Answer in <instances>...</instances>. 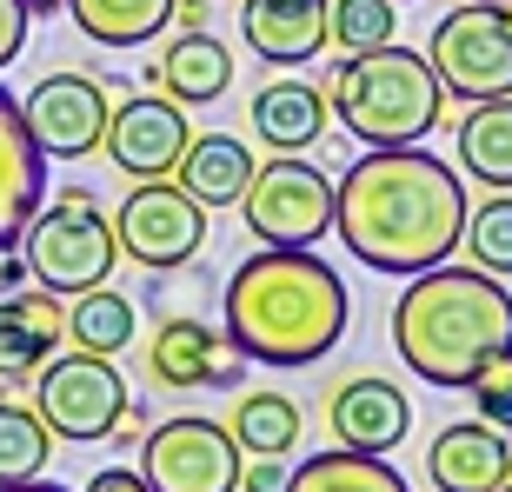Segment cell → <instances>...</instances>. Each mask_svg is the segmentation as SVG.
<instances>
[{
  "label": "cell",
  "instance_id": "obj_30",
  "mask_svg": "<svg viewBox=\"0 0 512 492\" xmlns=\"http://www.w3.org/2000/svg\"><path fill=\"white\" fill-rule=\"evenodd\" d=\"M466 393H473V406H479V419H486V426L512 433V346H499L493 360L466 379Z\"/></svg>",
  "mask_w": 512,
  "mask_h": 492
},
{
  "label": "cell",
  "instance_id": "obj_1",
  "mask_svg": "<svg viewBox=\"0 0 512 492\" xmlns=\"http://www.w3.org/2000/svg\"><path fill=\"white\" fill-rule=\"evenodd\" d=\"M333 233L360 266L413 280L453 260L466 233V180L426 147H373L333 187Z\"/></svg>",
  "mask_w": 512,
  "mask_h": 492
},
{
  "label": "cell",
  "instance_id": "obj_22",
  "mask_svg": "<svg viewBox=\"0 0 512 492\" xmlns=\"http://www.w3.org/2000/svg\"><path fill=\"white\" fill-rule=\"evenodd\" d=\"M459 167H466V180H486L493 193H512V100H479L466 114Z\"/></svg>",
  "mask_w": 512,
  "mask_h": 492
},
{
  "label": "cell",
  "instance_id": "obj_11",
  "mask_svg": "<svg viewBox=\"0 0 512 492\" xmlns=\"http://www.w3.org/2000/svg\"><path fill=\"white\" fill-rule=\"evenodd\" d=\"M107 114H114V100L87 74H47L20 100V120H27V133L47 160H87L107 133Z\"/></svg>",
  "mask_w": 512,
  "mask_h": 492
},
{
  "label": "cell",
  "instance_id": "obj_18",
  "mask_svg": "<svg viewBox=\"0 0 512 492\" xmlns=\"http://www.w3.org/2000/svg\"><path fill=\"white\" fill-rule=\"evenodd\" d=\"M67 313L54 293H7L0 300V379H27L54 360Z\"/></svg>",
  "mask_w": 512,
  "mask_h": 492
},
{
  "label": "cell",
  "instance_id": "obj_7",
  "mask_svg": "<svg viewBox=\"0 0 512 492\" xmlns=\"http://www.w3.org/2000/svg\"><path fill=\"white\" fill-rule=\"evenodd\" d=\"M233 207L247 213V233L260 246H320L333 233V180L300 153H273L266 167H253Z\"/></svg>",
  "mask_w": 512,
  "mask_h": 492
},
{
  "label": "cell",
  "instance_id": "obj_29",
  "mask_svg": "<svg viewBox=\"0 0 512 492\" xmlns=\"http://www.w3.org/2000/svg\"><path fill=\"white\" fill-rule=\"evenodd\" d=\"M466 253L479 273H512V193H493L479 213H466Z\"/></svg>",
  "mask_w": 512,
  "mask_h": 492
},
{
  "label": "cell",
  "instance_id": "obj_13",
  "mask_svg": "<svg viewBox=\"0 0 512 492\" xmlns=\"http://www.w3.org/2000/svg\"><path fill=\"white\" fill-rule=\"evenodd\" d=\"M147 373L160 386H173V393H200V386H240L247 360L207 320H167L147 346Z\"/></svg>",
  "mask_w": 512,
  "mask_h": 492
},
{
  "label": "cell",
  "instance_id": "obj_9",
  "mask_svg": "<svg viewBox=\"0 0 512 492\" xmlns=\"http://www.w3.org/2000/svg\"><path fill=\"white\" fill-rule=\"evenodd\" d=\"M147 459V492H233L240 486V446L220 419H200V413H180V419H160L140 446Z\"/></svg>",
  "mask_w": 512,
  "mask_h": 492
},
{
  "label": "cell",
  "instance_id": "obj_26",
  "mask_svg": "<svg viewBox=\"0 0 512 492\" xmlns=\"http://www.w3.org/2000/svg\"><path fill=\"white\" fill-rule=\"evenodd\" d=\"M133 300L127 293H107V286H94V293H74V313H67V340L80 346V353H100V360H114L120 346H133Z\"/></svg>",
  "mask_w": 512,
  "mask_h": 492
},
{
  "label": "cell",
  "instance_id": "obj_37",
  "mask_svg": "<svg viewBox=\"0 0 512 492\" xmlns=\"http://www.w3.org/2000/svg\"><path fill=\"white\" fill-rule=\"evenodd\" d=\"M499 492H512V479H506V486H499Z\"/></svg>",
  "mask_w": 512,
  "mask_h": 492
},
{
  "label": "cell",
  "instance_id": "obj_2",
  "mask_svg": "<svg viewBox=\"0 0 512 492\" xmlns=\"http://www.w3.org/2000/svg\"><path fill=\"white\" fill-rule=\"evenodd\" d=\"M353 293L313 246H266L247 253L227 280V340L240 360L313 366L346 340Z\"/></svg>",
  "mask_w": 512,
  "mask_h": 492
},
{
  "label": "cell",
  "instance_id": "obj_24",
  "mask_svg": "<svg viewBox=\"0 0 512 492\" xmlns=\"http://www.w3.org/2000/svg\"><path fill=\"white\" fill-rule=\"evenodd\" d=\"M67 14L100 47H147L160 27H173V0H67Z\"/></svg>",
  "mask_w": 512,
  "mask_h": 492
},
{
  "label": "cell",
  "instance_id": "obj_21",
  "mask_svg": "<svg viewBox=\"0 0 512 492\" xmlns=\"http://www.w3.org/2000/svg\"><path fill=\"white\" fill-rule=\"evenodd\" d=\"M160 87L173 94V107H213V100L233 87V54H227V40H213L207 27L180 34L167 54H160Z\"/></svg>",
  "mask_w": 512,
  "mask_h": 492
},
{
  "label": "cell",
  "instance_id": "obj_5",
  "mask_svg": "<svg viewBox=\"0 0 512 492\" xmlns=\"http://www.w3.org/2000/svg\"><path fill=\"white\" fill-rule=\"evenodd\" d=\"M20 266H27V280L40 286V293H94V286H107V273H114L120 246H114V220L94 207V193L67 187L60 200H47V207L20 227L14 240Z\"/></svg>",
  "mask_w": 512,
  "mask_h": 492
},
{
  "label": "cell",
  "instance_id": "obj_10",
  "mask_svg": "<svg viewBox=\"0 0 512 492\" xmlns=\"http://www.w3.org/2000/svg\"><path fill=\"white\" fill-rule=\"evenodd\" d=\"M207 240V207L187 200L180 187L167 180H147V187L127 193V207L114 220V246L127 260H140L147 273H173V266H187Z\"/></svg>",
  "mask_w": 512,
  "mask_h": 492
},
{
  "label": "cell",
  "instance_id": "obj_27",
  "mask_svg": "<svg viewBox=\"0 0 512 492\" xmlns=\"http://www.w3.org/2000/svg\"><path fill=\"white\" fill-rule=\"evenodd\" d=\"M47 453H54V433L40 426L34 406H7V399H0V486L40 479Z\"/></svg>",
  "mask_w": 512,
  "mask_h": 492
},
{
  "label": "cell",
  "instance_id": "obj_31",
  "mask_svg": "<svg viewBox=\"0 0 512 492\" xmlns=\"http://www.w3.org/2000/svg\"><path fill=\"white\" fill-rule=\"evenodd\" d=\"M27 7H20V0H0V67H14L20 60V47H27Z\"/></svg>",
  "mask_w": 512,
  "mask_h": 492
},
{
  "label": "cell",
  "instance_id": "obj_4",
  "mask_svg": "<svg viewBox=\"0 0 512 492\" xmlns=\"http://www.w3.org/2000/svg\"><path fill=\"white\" fill-rule=\"evenodd\" d=\"M439 94L426 54L413 47H373V54H346L326 87V114H340V127L360 147H419L439 127Z\"/></svg>",
  "mask_w": 512,
  "mask_h": 492
},
{
  "label": "cell",
  "instance_id": "obj_3",
  "mask_svg": "<svg viewBox=\"0 0 512 492\" xmlns=\"http://www.w3.org/2000/svg\"><path fill=\"white\" fill-rule=\"evenodd\" d=\"M512 346V293L479 266H426L393 306V353L426 386H466Z\"/></svg>",
  "mask_w": 512,
  "mask_h": 492
},
{
  "label": "cell",
  "instance_id": "obj_33",
  "mask_svg": "<svg viewBox=\"0 0 512 492\" xmlns=\"http://www.w3.org/2000/svg\"><path fill=\"white\" fill-rule=\"evenodd\" d=\"M87 492H147V479L133 473V466H100V473L87 479Z\"/></svg>",
  "mask_w": 512,
  "mask_h": 492
},
{
  "label": "cell",
  "instance_id": "obj_19",
  "mask_svg": "<svg viewBox=\"0 0 512 492\" xmlns=\"http://www.w3.org/2000/svg\"><path fill=\"white\" fill-rule=\"evenodd\" d=\"M253 133H260L273 153H306L326 133V94L313 80H266L253 94Z\"/></svg>",
  "mask_w": 512,
  "mask_h": 492
},
{
  "label": "cell",
  "instance_id": "obj_35",
  "mask_svg": "<svg viewBox=\"0 0 512 492\" xmlns=\"http://www.w3.org/2000/svg\"><path fill=\"white\" fill-rule=\"evenodd\" d=\"M173 20H180V27H207V0H173Z\"/></svg>",
  "mask_w": 512,
  "mask_h": 492
},
{
  "label": "cell",
  "instance_id": "obj_23",
  "mask_svg": "<svg viewBox=\"0 0 512 492\" xmlns=\"http://www.w3.org/2000/svg\"><path fill=\"white\" fill-rule=\"evenodd\" d=\"M280 492H413V486L380 453H346V446H333V453H313L306 466H293Z\"/></svg>",
  "mask_w": 512,
  "mask_h": 492
},
{
  "label": "cell",
  "instance_id": "obj_14",
  "mask_svg": "<svg viewBox=\"0 0 512 492\" xmlns=\"http://www.w3.org/2000/svg\"><path fill=\"white\" fill-rule=\"evenodd\" d=\"M426 479L433 492H499L512 479V446L486 419H459L426 446Z\"/></svg>",
  "mask_w": 512,
  "mask_h": 492
},
{
  "label": "cell",
  "instance_id": "obj_34",
  "mask_svg": "<svg viewBox=\"0 0 512 492\" xmlns=\"http://www.w3.org/2000/svg\"><path fill=\"white\" fill-rule=\"evenodd\" d=\"M27 286V266H20V253H0V300L7 293H20Z\"/></svg>",
  "mask_w": 512,
  "mask_h": 492
},
{
  "label": "cell",
  "instance_id": "obj_12",
  "mask_svg": "<svg viewBox=\"0 0 512 492\" xmlns=\"http://www.w3.org/2000/svg\"><path fill=\"white\" fill-rule=\"evenodd\" d=\"M187 140H193L187 114H180L173 100H153V94H133L127 107H114V114H107V133H100L107 160H114L127 180H173Z\"/></svg>",
  "mask_w": 512,
  "mask_h": 492
},
{
  "label": "cell",
  "instance_id": "obj_28",
  "mask_svg": "<svg viewBox=\"0 0 512 492\" xmlns=\"http://www.w3.org/2000/svg\"><path fill=\"white\" fill-rule=\"evenodd\" d=\"M393 27H399L393 0H333V7H326V40H340V54L393 47Z\"/></svg>",
  "mask_w": 512,
  "mask_h": 492
},
{
  "label": "cell",
  "instance_id": "obj_38",
  "mask_svg": "<svg viewBox=\"0 0 512 492\" xmlns=\"http://www.w3.org/2000/svg\"><path fill=\"white\" fill-rule=\"evenodd\" d=\"M393 7H399V0H393Z\"/></svg>",
  "mask_w": 512,
  "mask_h": 492
},
{
  "label": "cell",
  "instance_id": "obj_8",
  "mask_svg": "<svg viewBox=\"0 0 512 492\" xmlns=\"http://www.w3.org/2000/svg\"><path fill=\"white\" fill-rule=\"evenodd\" d=\"M40 426L54 439H74V446H100V439L120 426L127 413V379L114 373V360L100 353H67V360L40 366Z\"/></svg>",
  "mask_w": 512,
  "mask_h": 492
},
{
  "label": "cell",
  "instance_id": "obj_20",
  "mask_svg": "<svg viewBox=\"0 0 512 492\" xmlns=\"http://www.w3.org/2000/svg\"><path fill=\"white\" fill-rule=\"evenodd\" d=\"M173 180H180V193L200 200V207H233L253 180V153L240 147L233 133H200V140H187Z\"/></svg>",
  "mask_w": 512,
  "mask_h": 492
},
{
  "label": "cell",
  "instance_id": "obj_6",
  "mask_svg": "<svg viewBox=\"0 0 512 492\" xmlns=\"http://www.w3.org/2000/svg\"><path fill=\"white\" fill-rule=\"evenodd\" d=\"M426 67L453 100H512V0H459L426 40Z\"/></svg>",
  "mask_w": 512,
  "mask_h": 492
},
{
  "label": "cell",
  "instance_id": "obj_32",
  "mask_svg": "<svg viewBox=\"0 0 512 492\" xmlns=\"http://www.w3.org/2000/svg\"><path fill=\"white\" fill-rule=\"evenodd\" d=\"M286 473H280V459H253V466H240V486L233 492H280Z\"/></svg>",
  "mask_w": 512,
  "mask_h": 492
},
{
  "label": "cell",
  "instance_id": "obj_17",
  "mask_svg": "<svg viewBox=\"0 0 512 492\" xmlns=\"http://www.w3.org/2000/svg\"><path fill=\"white\" fill-rule=\"evenodd\" d=\"M326 7L333 0H247L240 34L266 67H306L326 47Z\"/></svg>",
  "mask_w": 512,
  "mask_h": 492
},
{
  "label": "cell",
  "instance_id": "obj_36",
  "mask_svg": "<svg viewBox=\"0 0 512 492\" xmlns=\"http://www.w3.org/2000/svg\"><path fill=\"white\" fill-rule=\"evenodd\" d=\"M0 492H67V486H54V479H20V486H0Z\"/></svg>",
  "mask_w": 512,
  "mask_h": 492
},
{
  "label": "cell",
  "instance_id": "obj_15",
  "mask_svg": "<svg viewBox=\"0 0 512 492\" xmlns=\"http://www.w3.org/2000/svg\"><path fill=\"white\" fill-rule=\"evenodd\" d=\"M40 193H47V153L20 120V100L0 87V253H14L20 227L40 213Z\"/></svg>",
  "mask_w": 512,
  "mask_h": 492
},
{
  "label": "cell",
  "instance_id": "obj_25",
  "mask_svg": "<svg viewBox=\"0 0 512 492\" xmlns=\"http://www.w3.org/2000/svg\"><path fill=\"white\" fill-rule=\"evenodd\" d=\"M227 433H233V446L253 453V459H286L300 446V406L286 393H240Z\"/></svg>",
  "mask_w": 512,
  "mask_h": 492
},
{
  "label": "cell",
  "instance_id": "obj_16",
  "mask_svg": "<svg viewBox=\"0 0 512 492\" xmlns=\"http://www.w3.org/2000/svg\"><path fill=\"white\" fill-rule=\"evenodd\" d=\"M326 419H333V439L346 453H386L413 433V399L393 379H346L326 406Z\"/></svg>",
  "mask_w": 512,
  "mask_h": 492
}]
</instances>
